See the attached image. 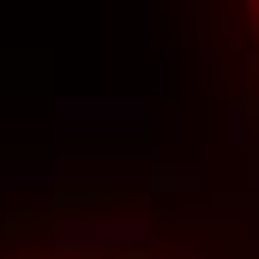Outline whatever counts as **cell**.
<instances>
[{
	"label": "cell",
	"mask_w": 259,
	"mask_h": 259,
	"mask_svg": "<svg viewBox=\"0 0 259 259\" xmlns=\"http://www.w3.org/2000/svg\"><path fill=\"white\" fill-rule=\"evenodd\" d=\"M103 259H139V253H103Z\"/></svg>",
	"instance_id": "6da1fadb"
}]
</instances>
